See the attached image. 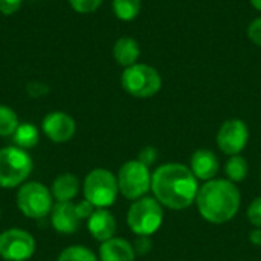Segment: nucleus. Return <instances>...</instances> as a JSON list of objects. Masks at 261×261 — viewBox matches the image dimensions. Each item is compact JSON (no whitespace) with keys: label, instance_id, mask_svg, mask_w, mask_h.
Listing matches in <instances>:
<instances>
[{"label":"nucleus","instance_id":"2","mask_svg":"<svg viewBox=\"0 0 261 261\" xmlns=\"http://www.w3.org/2000/svg\"><path fill=\"white\" fill-rule=\"evenodd\" d=\"M242 196L236 184L228 179H213L199 188L196 203L200 216L214 225H222L236 217Z\"/></svg>","mask_w":261,"mask_h":261},{"label":"nucleus","instance_id":"27","mask_svg":"<svg viewBox=\"0 0 261 261\" xmlns=\"http://www.w3.org/2000/svg\"><path fill=\"white\" fill-rule=\"evenodd\" d=\"M248 37L252 43H255L257 46L261 47V17L260 18H255L249 28H248Z\"/></svg>","mask_w":261,"mask_h":261},{"label":"nucleus","instance_id":"31","mask_svg":"<svg viewBox=\"0 0 261 261\" xmlns=\"http://www.w3.org/2000/svg\"><path fill=\"white\" fill-rule=\"evenodd\" d=\"M249 240H251V243H252V245H255V246H261V228H255V229H252V231H251V234H249Z\"/></svg>","mask_w":261,"mask_h":261},{"label":"nucleus","instance_id":"26","mask_svg":"<svg viewBox=\"0 0 261 261\" xmlns=\"http://www.w3.org/2000/svg\"><path fill=\"white\" fill-rule=\"evenodd\" d=\"M151 240L148 236H138L135 245H133V249H135V254H139V255H145L151 251Z\"/></svg>","mask_w":261,"mask_h":261},{"label":"nucleus","instance_id":"7","mask_svg":"<svg viewBox=\"0 0 261 261\" xmlns=\"http://www.w3.org/2000/svg\"><path fill=\"white\" fill-rule=\"evenodd\" d=\"M17 208L28 219H43L50 214L54 197L50 190L40 182L23 184L17 191Z\"/></svg>","mask_w":261,"mask_h":261},{"label":"nucleus","instance_id":"17","mask_svg":"<svg viewBox=\"0 0 261 261\" xmlns=\"http://www.w3.org/2000/svg\"><path fill=\"white\" fill-rule=\"evenodd\" d=\"M139 55H141V49L135 38L121 37L116 40V43L113 46V57L118 64H121L124 67H130V66L136 64Z\"/></svg>","mask_w":261,"mask_h":261},{"label":"nucleus","instance_id":"21","mask_svg":"<svg viewBox=\"0 0 261 261\" xmlns=\"http://www.w3.org/2000/svg\"><path fill=\"white\" fill-rule=\"evenodd\" d=\"M57 261H98L95 252L81 245H72L64 248Z\"/></svg>","mask_w":261,"mask_h":261},{"label":"nucleus","instance_id":"6","mask_svg":"<svg viewBox=\"0 0 261 261\" xmlns=\"http://www.w3.org/2000/svg\"><path fill=\"white\" fill-rule=\"evenodd\" d=\"M122 89L135 98H151L162 86L159 72L148 64H133L125 67L121 76Z\"/></svg>","mask_w":261,"mask_h":261},{"label":"nucleus","instance_id":"14","mask_svg":"<svg viewBox=\"0 0 261 261\" xmlns=\"http://www.w3.org/2000/svg\"><path fill=\"white\" fill-rule=\"evenodd\" d=\"M219 168H220L219 159L211 150L202 148V150H197L193 153L190 170L193 171V174L196 176L197 180L208 182V180L216 179Z\"/></svg>","mask_w":261,"mask_h":261},{"label":"nucleus","instance_id":"8","mask_svg":"<svg viewBox=\"0 0 261 261\" xmlns=\"http://www.w3.org/2000/svg\"><path fill=\"white\" fill-rule=\"evenodd\" d=\"M118 188L119 193L128 200H138L145 197L151 190V173L147 165L138 159L125 162L118 171Z\"/></svg>","mask_w":261,"mask_h":261},{"label":"nucleus","instance_id":"30","mask_svg":"<svg viewBox=\"0 0 261 261\" xmlns=\"http://www.w3.org/2000/svg\"><path fill=\"white\" fill-rule=\"evenodd\" d=\"M49 89L41 84V83H29L28 84V93L32 96V98H38V96H43L44 93H47Z\"/></svg>","mask_w":261,"mask_h":261},{"label":"nucleus","instance_id":"12","mask_svg":"<svg viewBox=\"0 0 261 261\" xmlns=\"http://www.w3.org/2000/svg\"><path fill=\"white\" fill-rule=\"evenodd\" d=\"M52 228L60 234H73L80 229L81 219L76 213V205L72 202H57L50 211Z\"/></svg>","mask_w":261,"mask_h":261},{"label":"nucleus","instance_id":"11","mask_svg":"<svg viewBox=\"0 0 261 261\" xmlns=\"http://www.w3.org/2000/svg\"><path fill=\"white\" fill-rule=\"evenodd\" d=\"M43 133L55 144H64L70 141L76 132L73 118L64 112H50L41 122Z\"/></svg>","mask_w":261,"mask_h":261},{"label":"nucleus","instance_id":"10","mask_svg":"<svg viewBox=\"0 0 261 261\" xmlns=\"http://www.w3.org/2000/svg\"><path fill=\"white\" fill-rule=\"evenodd\" d=\"M249 141V128L242 119H229L217 133V145L228 156L240 154Z\"/></svg>","mask_w":261,"mask_h":261},{"label":"nucleus","instance_id":"29","mask_svg":"<svg viewBox=\"0 0 261 261\" xmlns=\"http://www.w3.org/2000/svg\"><path fill=\"white\" fill-rule=\"evenodd\" d=\"M21 2L23 0H0V12L5 15H11L20 9Z\"/></svg>","mask_w":261,"mask_h":261},{"label":"nucleus","instance_id":"24","mask_svg":"<svg viewBox=\"0 0 261 261\" xmlns=\"http://www.w3.org/2000/svg\"><path fill=\"white\" fill-rule=\"evenodd\" d=\"M248 220L254 228H261V197L252 200L248 208Z\"/></svg>","mask_w":261,"mask_h":261},{"label":"nucleus","instance_id":"33","mask_svg":"<svg viewBox=\"0 0 261 261\" xmlns=\"http://www.w3.org/2000/svg\"><path fill=\"white\" fill-rule=\"evenodd\" d=\"M0 217H2V211H0Z\"/></svg>","mask_w":261,"mask_h":261},{"label":"nucleus","instance_id":"19","mask_svg":"<svg viewBox=\"0 0 261 261\" xmlns=\"http://www.w3.org/2000/svg\"><path fill=\"white\" fill-rule=\"evenodd\" d=\"M248 171H249V167H248V162L243 156L237 154V156H231L229 161L226 162L225 165V174H226V179L231 180L232 184H237V182H242L246 179L248 176Z\"/></svg>","mask_w":261,"mask_h":261},{"label":"nucleus","instance_id":"16","mask_svg":"<svg viewBox=\"0 0 261 261\" xmlns=\"http://www.w3.org/2000/svg\"><path fill=\"white\" fill-rule=\"evenodd\" d=\"M80 191V180L72 173H63L57 176L50 187V193L54 200L57 202H72Z\"/></svg>","mask_w":261,"mask_h":261},{"label":"nucleus","instance_id":"23","mask_svg":"<svg viewBox=\"0 0 261 261\" xmlns=\"http://www.w3.org/2000/svg\"><path fill=\"white\" fill-rule=\"evenodd\" d=\"M69 3H70V6L76 12H80V14H89V12L96 11L101 6L102 0H69Z\"/></svg>","mask_w":261,"mask_h":261},{"label":"nucleus","instance_id":"28","mask_svg":"<svg viewBox=\"0 0 261 261\" xmlns=\"http://www.w3.org/2000/svg\"><path fill=\"white\" fill-rule=\"evenodd\" d=\"M76 205V213H78V216H80V219L81 220H87L92 214H93V211L96 210L90 202H87L86 199L84 200H81L80 203H75Z\"/></svg>","mask_w":261,"mask_h":261},{"label":"nucleus","instance_id":"4","mask_svg":"<svg viewBox=\"0 0 261 261\" xmlns=\"http://www.w3.org/2000/svg\"><path fill=\"white\" fill-rule=\"evenodd\" d=\"M164 222L162 205L154 197H141L127 213V225L136 236H153Z\"/></svg>","mask_w":261,"mask_h":261},{"label":"nucleus","instance_id":"9","mask_svg":"<svg viewBox=\"0 0 261 261\" xmlns=\"http://www.w3.org/2000/svg\"><path fill=\"white\" fill-rule=\"evenodd\" d=\"M35 249V239L24 229L11 228L0 234V257L5 261H28Z\"/></svg>","mask_w":261,"mask_h":261},{"label":"nucleus","instance_id":"3","mask_svg":"<svg viewBox=\"0 0 261 261\" xmlns=\"http://www.w3.org/2000/svg\"><path fill=\"white\" fill-rule=\"evenodd\" d=\"M34 162L31 154L15 145L0 150V187L17 188L21 187L31 176Z\"/></svg>","mask_w":261,"mask_h":261},{"label":"nucleus","instance_id":"32","mask_svg":"<svg viewBox=\"0 0 261 261\" xmlns=\"http://www.w3.org/2000/svg\"><path fill=\"white\" fill-rule=\"evenodd\" d=\"M251 3H252V6H254L255 9L261 11V0H251Z\"/></svg>","mask_w":261,"mask_h":261},{"label":"nucleus","instance_id":"13","mask_svg":"<svg viewBox=\"0 0 261 261\" xmlns=\"http://www.w3.org/2000/svg\"><path fill=\"white\" fill-rule=\"evenodd\" d=\"M87 229L90 236L98 242H106L115 237L116 232V220L113 214L106 208H98L87 219Z\"/></svg>","mask_w":261,"mask_h":261},{"label":"nucleus","instance_id":"20","mask_svg":"<svg viewBox=\"0 0 261 261\" xmlns=\"http://www.w3.org/2000/svg\"><path fill=\"white\" fill-rule=\"evenodd\" d=\"M113 12L119 20L130 21L138 17L141 11V0H113Z\"/></svg>","mask_w":261,"mask_h":261},{"label":"nucleus","instance_id":"5","mask_svg":"<svg viewBox=\"0 0 261 261\" xmlns=\"http://www.w3.org/2000/svg\"><path fill=\"white\" fill-rule=\"evenodd\" d=\"M83 193H84V199L90 202L96 210L98 208L107 210L116 202L119 193L118 179L109 170L95 168L86 176Z\"/></svg>","mask_w":261,"mask_h":261},{"label":"nucleus","instance_id":"18","mask_svg":"<svg viewBox=\"0 0 261 261\" xmlns=\"http://www.w3.org/2000/svg\"><path fill=\"white\" fill-rule=\"evenodd\" d=\"M12 141L14 145L23 150H29L34 148L38 141H40V133L37 130V127L31 122H23L17 127L15 133L12 135Z\"/></svg>","mask_w":261,"mask_h":261},{"label":"nucleus","instance_id":"1","mask_svg":"<svg viewBox=\"0 0 261 261\" xmlns=\"http://www.w3.org/2000/svg\"><path fill=\"white\" fill-rule=\"evenodd\" d=\"M154 199L170 210H185L196 202L199 180L184 164H165L151 174Z\"/></svg>","mask_w":261,"mask_h":261},{"label":"nucleus","instance_id":"15","mask_svg":"<svg viewBox=\"0 0 261 261\" xmlns=\"http://www.w3.org/2000/svg\"><path fill=\"white\" fill-rule=\"evenodd\" d=\"M133 245L124 239L113 237L106 240L99 246V260L101 261H135Z\"/></svg>","mask_w":261,"mask_h":261},{"label":"nucleus","instance_id":"25","mask_svg":"<svg viewBox=\"0 0 261 261\" xmlns=\"http://www.w3.org/2000/svg\"><path fill=\"white\" fill-rule=\"evenodd\" d=\"M138 161L142 162L144 165H147L148 168L158 161V150L154 147H145L139 151L138 154Z\"/></svg>","mask_w":261,"mask_h":261},{"label":"nucleus","instance_id":"22","mask_svg":"<svg viewBox=\"0 0 261 261\" xmlns=\"http://www.w3.org/2000/svg\"><path fill=\"white\" fill-rule=\"evenodd\" d=\"M18 125L20 122L17 113L11 107L0 104V136L2 138L12 136Z\"/></svg>","mask_w":261,"mask_h":261}]
</instances>
